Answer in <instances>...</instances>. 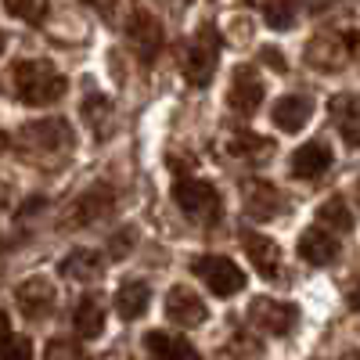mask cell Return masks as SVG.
Masks as SVG:
<instances>
[{"mask_svg":"<svg viewBox=\"0 0 360 360\" xmlns=\"http://www.w3.org/2000/svg\"><path fill=\"white\" fill-rule=\"evenodd\" d=\"M0 249H4V242H0Z\"/></svg>","mask_w":360,"mask_h":360,"instance_id":"obj_34","label":"cell"},{"mask_svg":"<svg viewBox=\"0 0 360 360\" xmlns=\"http://www.w3.org/2000/svg\"><path fill=\"white\" fill-rule=\"evenodd\" d=\"M259 54H263V62H266L270 69H278V72H285V69H288V62H285V51H281V47H263Z\"/></svg>","mask_w":360,"mask_h":360,"instance_id":"obj_31","label":"cell"},{"mask_svg":"<svg viewBox=\"0 0 360 360\" xmlns=\"http://www.w3.org/2000/svg\"><path fill=\"white\" fill-rule=\"evenodd\" d=\"M328 169H332V148H328L324 141H307L303 148H295L292 173H295L299 180H317V176H324Z\"/></svg>","mask_w":360,"mask_h":360,"instance_id":"obj_13","label":"cell"},{"mask_svg":"<svg viewBox=\"0 0 360 360\" xmlns=\"http://www.w3.org/2000/svg\"><path fill=\"white\" fill-rule=\"evenodd\" d=\"M342 360H356V356H353V353H346V356H342Z\"/></svg>","mask_w":360,"mask_h":360,"instance_id":"obj_33","label":"cell"},{"mask_svg":"<svg viewBox=\"0 0 360 360\" xmlns=\"http://www.w3.org/2000/svg\"><path fill=\"white\" fill-rule=\"evenodd\" d=\"M217 62H220V33L217 25H202L198 37L188 44V54H184V76L191 86H209L213 83V72H217Z\"/></svg>","mask_w":360,"mask_h":360,"instance_id":"obj_3","label":"cell"},{"mask_svg":"<svg viewBox=\"0 0 360 360\" xmlns=\"http://www.w3.org/2000/svg\"><path fill=\"white\" fill-rule=\"evenodd\" d=\"M245 213L252 220H274L278 213H285V195L266 180H252L245 184Z\"/></svg>","mask_w":360,"mask_h":360,"instance_id":"obj_12","label":"cell"},{"mask_svg":"<svg viewBox=\"0 0 360 360\" xmlns=\"http://www.w3.org/2000/svg\"><path fill=\"white\" fill-rule=\"evenodd\" d=\"M72 328H76V335H83V339H98V335H101L105 310H101V303H98L94 295H86V299H79V303H76V310H72Z\"/></svg>","mask_w":360,"mask_h":360,"instance_id":"obj_21","label":"cell"},{"mask_svg":"<svg viewBox=\"0 0 360 360\" xmlns=\"http://www.w3.org/2000/svg\"><path fill=\"white\" fill-rule=\"evenodd\" d=\"M346 54H349L346 44H342L339 37H332V33L314 37V40L307 44V62H310L314 69H321V72H335V69H342Z\"/></svg>","mask_w":360,"mask_h":360,"instance_id":"obj_16","label":"cell"},{"mask_svg":"<svg viewBox=\"0 0 360 360\" xmlns=\"http://www.w3.org/2000/svg\"><path fill=\"white\" fill-rule=\"evenodd\" d=\"M166 314H169V321L180 324V328H198V324H205V317H209L205 303H202V299H198L188 285L169 288V295H166Z\"/></svg>","mask_w":360,"mask_h":360,"instance_id":"obj_10","label":"cell"},{"mask_svg":"<svg viewBox=\"0 0 360 360\" xmlns=\"http://www.w3.org/2000/svg\"><path fill=\"white\" fill-rule=\"evenodd\" d=\"M15 90L25 105H54L65 98L69 90V79L58 72L51 62H18L15 65Z\"/></svg>","mask_w":360,"mask_h":360,"instance_id":"obj_1","label":"cell"},{"mask_svg":"<svg viewBox=\"0 0 360 360\" xmlns=\"http://www.w3.org/2000/svg\"><path fill=\"white\" fill-rule=\"evenodd\" d=\"M249 314L259 328H266L270 335H292L295 324H299V307L295 303H278V299H252Z\"/></svg>","mask_w":360,"mask_h":360,"instance_id":"obj_8","label":"cell"},{"mask_svg":"<svg viewBox=\"0 0 360 360\" xmlns=\"http://www.w3.org/2000/svg\"><path fill=\"white\" fill-rule=\"evenodd\" d=\"M310 101L307 98H299V94H288L274 105V127L285 130V134H299L307 123H310Z\"/></svg>","mask_w":360,"mask_h":360,"instance_id":"obj_18","label":"cell"},{"mask_svg":"<svg viewBox=\"0 0 360 360\" xmlns=\"http://www.w3.org/2000/svg\"><path fill=\"white\" fill-rule=\"evenodd\" d=\"M112 209H115V188L94 184L65 209V227H94L112 213Z\"/></svg>","mask_w":360,"mask_h":360,"instance_id":"obj_5","label":"cell"},{"mask_svg":"<svg viewBox=\"0 0 360 360\" xmlns=\"http://www.w3.org/2000/svg\"><path fill=\"white\" fill-rule=\"evenodd\" d=\"M332 119H339L342 141H346L349 148H356V144H360V134H356V98H353V94L332 98Z\"/></svg>","mask_w":360,"mask_h":360,"instance_id":"obj_22","label":"cell"},{"mask_svg":"<svg viewBox=\"0 0 360 360\" xmlns=\"http://www.w3.org/2000/svg\"><path fill=\"white\" fill-rule=\"evenodd\" d=\"M227 152L242 155V159H266L270 155V141H263L256 134H238V137L227 141Z\"/></svg>","mask_w":360,"mask_h":360,"instance_id":"obj_25","label":"cell"},{"mask_svg":"<svg viewBox=\"0 0 360 360\" xmlns=\"http://www.w3.org/2000/svg\"><path fill=\"white\" fill-rule=\"evenodd\" d=\"M130 245H134V231L115 234L112 245H108V256H112V259H127V249H130Z\"/></svg>","mask_w":360,"mask_h":360,"instance_id":"obj_30","label":"cell"},{"mask_svg":"<svg viewBox=\"0 0 360 360\" xmlns=\"http://www.w3.org/2000/svg\"><path fill=\"white\" fill-rule=\"evenodd\" d=\"M0 360H33V346H29V339L11 332L4 310H0Z\"/></svg>","mask_w":360,"mask_h":360,"instance_id":"obj_23","label":"cell"},{"mask_svg":"<svg viewBox=\"0 0 360 360\" xmlns=\"http://www.w3.org/2000/svg\"><path fill=\"white\" fill-rule=\"evenodd\" d=\"M227 101H231L234 112H242V115H249V112L259 108V101H263V83H259V76H256L249 65H238V69H234V83H231Z\"/></svg>","mask_w":360,"mask_h":360,"instance_id":"obj_14","label":"cell"},{"mask_svg":"<svg viewBox=\"0 0 360 360\" xmlns=\"http://www.w3.org/2000/svg\"><path fill=\"white\" fill-rule=\"evenodd\" d=\"M191 270L209 285V292L220 295V299H231L245 288V274H242V266H238L234 259L227 256H213V252H205L191 263Z\"/></svg>","mask_w":360,"mask_h":360,"instance_id":"obj_4","label":"cell"},{"mask_svg":"<svg viewBox=\"0 0 360 360\" xmlns=\"http://www.w3.org/2000/svg\"><path fill=\"white\" fill-rule=\"evenodd\" d=\"M4 47H8V37H4V33H0V54H4Z\"/></svg>","mask_w":360,"mask_h":360,"instance_id":"obj_32","label":"cell"},{"mask_svg":"<svg viewBox=\"0 0 360 360\" xmlns=\"http://www.w3.org/2000/svg\"><path fill=\"white\" fill-rule=\"evenodd\" d=\"M101 270H105V259L94 249H72L62 259V274L65 278H76V281H94Z\"/></svg>","mask_w":360,"mask_h":360,"instance_id":"obj_20","label":"cell"},{"mask_svg":"<svg viewBox=\"0 0 360 360\" xmlns=\"http://www.w3.org/2000/svg\"><path fill=\"white\" fill-rule=\"evenodd\" d=\"M299 256L314 266L332 263V259H339V238L324 227H307V234L299 238Z\"/></svg>","mask_w":360,"mask_h":360,"instance_id":"obj_15","label":"cell"},{"mask_svg":"<svg viewBox=\"0 0 360 360\" xmlns=\"http://www.w3.org/2000/svg\"><path fill=\"white\" fill-rule=\"evenodd\" d=\"M44 360H86V356H83V346L72 339H51L44 349Z\"/></svg>","mask_w":360,"mask_h":360,"instance_id":"obj_28","label":"cell"},{"mask_svg":"<svg viewBox=\"0 0 360 360\" xmlns=\"http://www.w3.org/2000/svg\"><path fill=\"white\" fill-rule=\"evenodd\" d=\"M148 303H152V288H148L144 281H127L123 288L115 292V310H119V317H127V321L144 317Z\"/></svg>","mask_w":360,"mask_h":360,"instance_id":"obj_19","label":"cell"},{"mask_svg":"<svg viewBox=\"0 0 360 360\" xmlns=\"http://www.w3.org/2000/svg\"><path fill=\"white\" fill-rule=\"evenodd\" d=\"M144 346L152 353V360H198V349L188 339H176V335H166V332H148Z\"/></svg>","mask_w":360,"mask_h":360,"instance_id":"obj_17","label":"cell"},{"mask_svg":"<svg viewBox=\"0 0 360 360\" xmlns=\"http://www.w3.org/2000/svg\"><path fill=\"white\" fill-rule=\"evenodd\" d=\"M4 11L8 15H15V18H25V22H33V25H40V22H47V15H51V8L47 4H25V0H11V4H4Z\"/></svg>","mask_w":360,"mask_h":360,"instance_id":"obj_29","label":"cell"},{"mask_svg":"<svg viewBox=\"0 0 360 360\" xmlns=\"http://www.w3.org/2000/svg\"><path fill=\"white\" fill-rule=\"evenodd\" d=\"M259 11H263V18H266L270 29H292L295 25V15H299L295 4H259Z\"/></svg>","mask_w":360,"mask_h":360,"instance_id":"obj_27","label":"cell"},{"mask_svg":"<svg viewBox=\"0 0 360 360\" xmlns=\"http://www.w3.org/2000/svg\"><path fill=\"white\" fill-rule=\"evenodd\" d=\"M317 220H321L324 227H335V231H353V213H349L346 198H328V202L317 209Z\"/></svg>","mask_w":360,"mask_h":360,"instance_id":"obj_24","label":"cell"},{"mask_svg":"<svg viewBox=\"0 0 360 360\" xmlns=\"http://www.w3.org/2000/svg\"><path fill=\"white\" fill-rule=\"evenodd\" d=\"M242 249L249 252V263L259 270L263 278H274L281 266V245L274 238H266L259 231H242Z\"/></svg>","mask_w":360,"mask_h":360,"instance_id":"obj_11","label":"cell"},{"mask_svg":"<svg viewBox=\"0 0 360 360\" xmlns=\"http://www.w3.org/2000/svg\"><path fill=\"white\" fill-rule=\"evenodd\" d=\"M15 303L29 321H44L54 310V285L47 278H25L15 288Z\"/></svg>","mask_w":360,"mask_h":360,"instance_id":"obj_9","label":"cell"},{"mask_svg":"<svg viewBox=\"0 0 360 360\" xmlns=\"http://www.w3.org/2000/svg\"><path fill=\"white\" fill-rule=\"evenodd\" d=\"M18 141L25 148H33V152H44V155H58L65 152V148L72 144V130L65 119H37V123H29Z\"/></svg>","mask_w":360,"mask_h":360,"instance_id":"obj_6","label":"cell"},{"mask_svg":"<svg viewBox=\"0 0 360 360\" xmlns=\"http://www.w3.org/2000/svg\"><path fill=\"white\" fill-rule=\"evenodd\" d=\"M83 119L90 123V130H94V134H105L108 119H112V101H108V98H86Z\"/></svg>","mask_w":360,"mask_h":360,"instance_id":"obj_26","label":"cell"},{"mask_svg":"<svg viewBox=\"0 0 360 360\" xmlns=\"http://www.w3.org/2000/svg\"><path fill=\"white\" fill-rule=\"evenodd\" d=\"M127 40L134 47V54L141 58L144 65L155 62V54L162 51V25L148 15V11H134L127 22Z\"/></svg>","mask_w":360,"mask_h":360,"instance_id":"obj_7","label":"cell"},{"mask_svg":"<svg viewBox=\"0 0 360 360\" xmlns=\"http://www.w3.org/2000/svg\"><path fill=\"white\" fill-rule=\"evenodd\" d=\"M173 202L180 205V213L198 220V224H217L224 217V202L217 195V188L209 180H176L173 184Z\"/></svg>","mask_w":360,"mask_h":360,"instance_id":"obj_2","label":"cell"}]
</instances>
